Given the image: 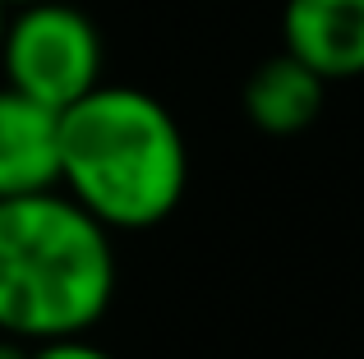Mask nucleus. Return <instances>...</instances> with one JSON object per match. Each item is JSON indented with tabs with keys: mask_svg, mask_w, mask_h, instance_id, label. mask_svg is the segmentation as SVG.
<instances>
[{
	"mask_svg": "<svg viewBox=\"0 0 364 359\" xmlns=\"http://www.w3.org/2000/svg\"><path fill=\"white\" fill-rule=\"evenodd\" d=\"M60 189L107 231H152L189 189V143L152 92L97 83L60 111Z\"/></svg>",
	"mask_w": 364,
	"mask_h": 359,
	"instance_id": "nucleus-1",
	"label": "nucleus"
},
{
	"mask_svg": "<svg viewBox=\"0 0 364 359\" xmlns=\"http://www.w3.org/2000/svg\"><path fill=\"white\" fill-rule=\"evenodd\" d=\"M116 299L111 231L65 189L0 198V336H88Z\"/></svg>",
	"mask_w": 364,
	"mask_h": 359,
	"instance_id": "nucleus-2",
	"label": "nucleus"
},
{
	"mask_svg": "<svg viewBox=\"0 0 364 359\" xmlns=\"http://www.w3.org/2000/svg\"><path fill=\"white\" fill-rule=\"evenodd\" d=\"M5 88L46 111H70L102 83V33L83 9L65 0H37L9 14L0 46Z\"/></svg>",
	"mask_w": 364,
	"mask_h": 359,
	"instance_id": "nucleus-3",
	"label": "nucleus"
},
{
	"mask_svg": "<svg viewBox=\"0 0 364 359\" xmlns=\"http://www.w3.org/2000/svg\"><path fill=\"white\" fill-rule=\"evenodd\" d=\"M282 51L309 65L323 83L364 74V0H286Z\"/></svg>",
	"mask_w": 364,
	"mask_h": 359,
	"instance_id": "nucleus-4",
	"label": "nucleus"
},
{
	"mask_svg": "<svg viewBox=\"0 0 364 359\" xmlns=\"http://www.w3.org/2000/svg\"><path fill=\"white\" fill-rule=\"evenodd\" d=\"M60 189V111L0 88V198Z\"/></svg>",
	"mask_w": 364,
	"mask_h": 359,
	"instance_id": "nucleus-5",
	"label": "nucleus"
},
{
	"mask_svg": "<svg viewBox=\"0 0 364 359\" xmlns=\"http://www.w3.org/2000/svg\"><path fill=\"white\" fill-rule=\"evenodd\" d=\"M323 97H328V83L309 65L295 60L291 51H277L245 79L240 101H245V116L254 129H263L272 138H286L318 120Z\"/></svg>",
	"mask_w": 364,
	"mask_h": 359,
	"instance_id": "nucleus-6",
	"label": "nucleus"
},
{
	"mask_svg": "<svg viewBox=\"0 0 364 359\" xmlns=\"http://www.w3.org/2000/svg\"><path fill=\"white\" fill-rule=\"evenodd\" d=\"M28 359H116V355L102 350V346H92L88 336H60V341L33 346V355H28Z\"/></svg>",
	"mask_w": 364,
	"mask_h": 359,
	"instance_id": "nucleus-7",
	"label": "nucleus"
},
{
	"mask_svg": "<svg viewBox=\"0 0 364 359\" xmlns=\"http://www.w3.org/2000/svg\"><path fill=\"white\" fill-rule=\"evenodd\" d=\"M28 341H14V336H0V359H28Z\"/></svg>",
	"mask_w": 364,
	"mask_h": 359,
	"instance_id": "nucleus-8",
	"label": "nucleus"
},
{
	"mask_svg": "<svg viewBox=\"0 0 364 359\" xmlns=\"http://www.w3.org/2000/svg\"><path fill=\"white\" fill-rule=\"evenodd\" d=\"M5 28H9V5L0 0V46H5Z\"/></svg>",
	"mask_w": 364,
	"mask_h": 359,
	"instance_id": "nucleus-9",
	"label": "nucleus"
},
{
	"mask_svg": "<svg viewBox=\"0 0 364 359\" xmlns=\"http://www.w3.org/2000/svg\"><path fill=\"white\" fill-rule=\"evenodd\" d=\"M5 5H14V9H18V5H37V0H5Z\"/></svg>",
	"mask_w": 364,
	"mask_h": 359,
	"instance_id": "nucleus-10",
	"label": "nucleus"
}]
</instances>
